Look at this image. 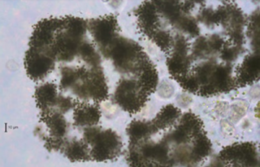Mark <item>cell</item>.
<instances>
[{
	"label": "cell",
	"mask_w": 260,
	"mask_h": 167,
	"mask_svg": "<svg viewBox=\"0 0 260 167\" xmlns=\"http://www.w3.org/2000/svg\"><path fill=\"white\" fill-rule=\"evenodd\" d=\"M41 120L46 124L50 132V136L62 138L67 131V122L60 112L50 110L42 112Z\"/></svg>",
	"instance_id": "14"
},
{
	"label": "cell",
	"mask_w": 260,
	"mask_h": 167,
	"mask_svg": "<svg viewBox=\"0 0 260 167\" xmlns=\"http://www.w3.org/2000/svg\"><path fill=\"white\" fill-rule=\"evenodd\" d=\"M78 53L80 54L81 57L87 63L96 67L101 62V58L98 53L95 52V48L92 44L89 43H83L81 44Z\"/></svg>",
	"instance_id": "25"
},
{
	"label": "cell",
	"mask_w": 260,
	"mask_h": 167,
	"mask_svg": "<svg viewBox=\"0 0 260 167\" xmlns=\"http://www.w3.org/2000/svg\"><path fill=\"white\" fill-rule=\"evenodd\" d=\"M168 68L169 73L175 78L186 76V72L189 69L190 62L186 55L175 52L168 58Z\"/></svg>",
	"instance_id": "19"
},
{
	"label": "cell",
	"mask_w": 260,
	"mask_h": 167,
	"mask_svg": "<svg viewBox=\"0 0 260 167\" xmlns=\"http://www.w3.org/2000/svg\"><path fill=\"white\" fill-rule=\"evenodd\" d=\"M81 45V39H77L67 32L56 34L49 53L54 58L69 62L74 58Z\"/></svg>",
	"instance_id": "7"
},
{
	"label": "cell",
	"mask_w": 260,
	"mask_h": 167,
	"mask_svg": "<svg viewBox=\"0 0 260 167\" xmlns=\"http://www.w3.org/2000/svg\"><path fill=\"white\" fill-rule=\"evenodd\" d=\"M89 29L95 42L106 48L115 39L117 20L115 16H105L104 18L89 21Z\"/></svg>",
	"instance_id": "8"
},
{
	"label": "cell",
	"mask_w": 260,
	"mask_h": 167,
	"mask_svg": "<svg viewBox=\"0 0 260 167\" xmlns=\"http://www.w3.org/2000/svg\"><path fill=\"white\" fill-rule=\"evenodd\" d=\"M168 153L169 147L165 142L160 144H147L143 146L141 153H139L142 161L146 160H153L157 162L168 161Z\"/></svg>",
	"instance_id": "16"
},
{
	"label": "cell",
	"mask_w": 260,
	"mask_h": 167,
	"mask_svg": "<svg viewBox=\"0 0 260 167\" xmlns=\"http://www.w3.org/2000/svg\"><path fill=\"white\" fill-rule=\"evenodd\" d=\"M223 40L217 35H214L211 38L209 42V46L214 50H219L221 49Z\"/></svg>",
	"instance_id": "33"
},
{
	"label": "cell",
	"mask_w": 260,
	"mask_h": 167,
	"mask_svg": "<svg viewBox=\"0 0 260 167\" xmlns=\"http://www.w3.org/2000/svg\"><path fill=\"white\" fill-rule=\"evenodd\" d=\"M152 38H153L154 43L163 51H167L171 48L173 39H172L171 36L169 32L164 31V30H159V31L154 33V35L152 36Z\"/></svg>",
	"instance_id": "27"
},
{
	"label": "cell",
	"mask_w": 260,
	"mask_h": 167,
	"mask_svg": "<svg viewBox=\"0 0 260 167\" xmlns=\"http://www.w3.org/2000/svg\"><path fill=\"white\" fill-rule=\"evenodd\" d=\"M180 109L175 108V106L169 104L160 110V113L153 120L152 125L156 131L159 129L167 128L175 123V120L180 116Z\"/></svg>",
	"instance_id": "17"
},
{
	"label": "cell",
	"mask_w": 260,
	"mask_h": 167,
	"mask_svg": "<svg viewBox=\"0 0 260 167\" xmlns=\"http://www.w3.org/2000/svg\"><path fill=\"white\" fill-rule=\"evenodd\" d=\"M62 18H45L39 21L34 27L32 35L30 37V48L49 51L56 38V31L62 28Z\"/></svg>",
	"instance_id": "6"
},
{
	"label": "cell",
	"mask_w": 260,
	"mask_h": 167,
	"mask_svg": "<svg viewBox=\"0 0 260 167\" xmlns=\"http://www.w3.org/2000/svg\"><path fill=\"white\" fill-rule=\"evenodd\" d=\"M201 122L199 118L196 117L192 113H187L183 115L180 120V125L175 132L169 135V141L175 143H185L189 141L192 136L198 135L201 131Z\"/></svg>",
	"instance_id": "9"
},
{
	"label": "cell",
	"mask_w": 260,
	"mask_h": 167,
	"mask_svg": "<svg viewBox=\"0 0 260 167\" xmlns=\"http://www.w3.org/2000/svg\"><path fill=\"white\" fill-rule=\"evenodd\" d=\"M210 46L207 43V39L201 37L197 41L195 42L194 45H193V53L196 56H201L203 53L207 52Z\"/></svg>",
	"instance_id": "30"
},
{
	"label": "cell",
	"mask_w": 260,
	"mask_h": 167,
	"mask_svg": "<svg viewBox=\"0 0 260 167\" xmlns=\"http://www.w3.org/2000/svg\"><path fill=\"white\" fill-rule=\"evenodd\" d=\"M178 82H180L181 87L191 93H196L200 89V84L193 76H183L177 78Z\"/></svg>",
	"instance_id": "29"
},
{
	"label": "cell",
	"mask_w": 260,
	"mask_h": 167,
	"mask_svg": "<svg viewBox=\"0 0 260 167\" xmlns=\"http://www.w3.org/2000/svg\"><path fill=\"white\" fill-rule=\"evenodd\" d=\"M148 94L139 82L132 80H121L115 94V99L121 109L130 114H136L145 104Z\"/></svg>",
	"instance_id": "3"
},
{
	"label": "cell",
	"mask_w": 260,
	"mask_h": 167,
	"mask_svg": "<svg viewBox=\"0 0 260 167\" xmlns=\"http://www.w3.org/2000/svg\"><path fill=\"white\" fill-rule=\"evenodd\" d=\"M65 155L71 161H87L89 159L87 146L82 141H72L65 147Z\"/></svg>",
	"instance_id": "21"
},
{
	"label": "cell",
	"mask_w": 260,
	"mask_h": 167,
	"mask_svg": "<svg viewBox=\"0 0 260 167\" xmlns=\"http://www.w3.org/2000/svg\"><path fill=\"white\" fill-rule=\"evenodd\" d=\"M137 17L140 27L146 34L153 36L156 32L155 29L159 24V18L156 6H154V2H145L142 4L137 9Z\"/></svg>",
	"instance_id": "10"
},
{
	"label": "cell",
	"mask_w": 260,
	"mask_h": 167,
	"mask_svg": "<svg viewBox=\"0 0 260 167\" xmlns=\"http://www.w3.org/2000/svg\"><path fill=\"white\" fill-rule=\"evenodd\" d=\"M57 98L56 86L53 83H45L36 88V103L42 112L50 110V108L56 106Z\"/></svg>",
	"instance_id": "13"
},
{
	"label": "cell",
	"mask_w": 260,
	"mask_h": 167,
	"mask_svg": "<svg viewBox=\"0 0 260 167\" xmlns=\"http://www.w3.org/2000/svg\"><path fill=\"white\" fill-rule=\"evenodd\" d=\"M100 118L101 112L98 106L79 104L74 112L75 124L78 126H95Z\"/></svg>",
	"instance_id": "12"
},
{
	"label": "cell",
	"mask_w": 260,
	"mask_h": 167,
	"mask_svg": "<svg viewBox=\"0 0 260 167\" xmlns=\"http://www.w3.org/2000/svg\"><path fill=\"white\" fill-rule=\"evenodd\" d=\"M81 69L74 70L71 68L64 67L61 70L62 78L60 81V87L62 89H66L75 83L80 78Z\"/></svg>",
	"instance_id": "26"
},
{
	"label": "cell",
	"mask_w": 260,
	"mask_h": 167,
	"mask_svg": "<svg viewBox=\"0 0 260 167\" xmlns=\"http://www.w3.org/2000/svg\"><path fill=\"white\" fill-rule=\"evenodd\" d=\"M127 135L129 136L131 145L147 138L151 133L157 132L152 123H146L141 120H135L127 129Z\"/></svg>",
	"instance_id": "18"
},
{
	"label": "cell",
	"mask_w": 260,
	"mask_h": 167,
	"mask_svg": "<svg viewBox=\"0 0 260 167\" xmlns=\"http://www.w3.org/2000/svg\"><path fill=\"white\" fill-rule=\"evenodd\" d=\"M62 28L65 29V32L82 40V38L86 32L87 24L82 18L65 17L62 18Z\"/></svg>",
	"instance_id": "22"
},
{
	"label": "cell",
	"mask_w": 260,
	"mask_h": 167,
	"mask_svg": "<svg viewBox=\"0 0 260 167\" xmlns=\"http://www.w3.org/2000/svg\"><path fill=\"white\" fill-rule=\"evenodd\" d=\"M141 71L139 84L146 93L150 94L156 88L158 83V73L156 69L148 59L144 61L139 69Z\"/></svg>",
	"instance_id": "15"
},
{
	"label": "cell",
	"mask_w": 260,
	"mask_h": 167,
	"mask_svg": "<svg viewBox=\"0 0 260 167\" xmlns=\"http://www.w3.org/2000/svg\"><path fill=\"white\" fill-rule=\"evenodd\" d=\"M89 145L92 146V158L98 162L117 158L122 147L121 139L112 130H100Z\"/></svg>",
	"instance_id": "4"
},
{
	"label": "cell",
	"mask_w": 260,
	"mask_h": 167,
	"mask_svg": "<svg viewBox=\"0 0 260 167\" xmlns=\"http://www.w3.org/2000/svg\"><path fill=\"white\" fill-rule=\"evenodd\" d=\"M237 54H238V51H237L236 49H234V48L225 49L222 51L221 57L223 60H225L226 62H231V61L235 59Z\"/></svg>",
	"instance_id": "32"
},
{
	"label": "cell",
	"mask_w": 260,
	"mask_h": 167,
	"mask_svg": "<svg viewBox=\"0 0 260 167\" xmlns=\"http://www.w3.org/2000/svg\"><path fill=\"white\" fill-rule=\"evenodd\" d=\"M157 11H160L171 23H177L180 19V4L176 1H158L154 2Z\"/></svg>",
	"instance_id": "23"
},
{
	"label": "cell",
	"mask_w": 260,
	"mask_h": 167,
	"mask_svg": "<svg viewBox=\"0 0 260 167\" xmlns=\"http://www.w3.org/2000/svg\"><path fill=\"white\" fill-rule=\"evenodd\" d=\"M224 159H237L236 161L245 162V164H254L256 161V150L251 144H241L225 148L221 154Z\"/></svg>",
	"instance_id": "11"
},
{
	"label": "cell",
	"mask_w": 260,
	"mask_h": 167,
	"mask_svg": "<svg viewBox=\"0 0 260 167\" xmlns=\"http://www.w3.org/2000/svg\"><path fill=\"white\" fill-rule=\"evenodd\" d=\"M49 51L30 48L24 58L27 75L33 81H40L47 77L55 68V60Z\"/></svg>",
	"instance_id": "5"
},
{
	"label": "cell",
	"mask_w": 260,
	"mask_h": 167,
	"mask_svg": "<svg viewBox=\"0 0 260 167\" xmlns=\"http://www.w3.org/2000/svg\"><path fill=\"white\" fill-rule=\"evenodd\" d=\"M211 142L205 135H197L194 142V147L192 148V158L195 161H199L206 158L211 151Z\"/></svg>",
	"instance_id": "24"
},
{
	"label": "cell",
	"mask_w": 260,
	"mask_h": 167,
	"mask_svg": "<svg viewBox=\"0 0 260 167\" xmlns=\"http://www.w3.org/2000/svg\"><path fill=\"white\" fill-rule=\"evenodd\" d=\"M56 106L58 108L60 113H66L73 107V101L70 97L60 96L57 98Z\"/></svg>",
	"instance_id": "31"
},
{
	"label": "cell",
	"mask_w": 260,
	"mask_h": 167,
	"mask_svg": "<svg viewBox=\"0 0 260 167\" xmlns=\"http://www.w3.org/2000/svg\"><path fill=\"white\" fill-rule=\"evenodd\" d=\"M177 24H179L180 29H183L185 32L192 37H196L200 34L198 24L192 18H180V19L177 21Z\"/></svg>",
	"instance_id": "28"
},
{
	"label": "cell",
	"mask_w": 260,
	"mask_h": 167,
	"mask_svg": "<svg viewBox=\"0 0 260 167\" xmlns=\"http://www.w3.org/2000/svg\"><path fill=\"white\" fill-rule=\"evenodd\" d=\"M259 72V57L257 56H249L245 59L240 71V82L249 83L258 77Z\"/></svg>",
	"instance_id": "20"
},
{
	"label": "cell",
	"mask_w": 260,
	"mask_h": 167,
	"mask_svg": "<svg viewBox=\"0 0 260 167\" xmlns=\"http://www.w3.org/2000/svg\"><path fill=\"white\" fill-rule=\"evenodd\" d=\"M79 80L73 85L74 94L83 99H93L101 102L108 98V86L104 73L100 68L95 67L91 71L81 69Z\"/></svg>",
	"instance_id": "2"
},
{
	"label": "cell",
	"mask_w": 260,
	"mask_h": 167,
	"mask_svg": "<svg viewBox=\"0 0 260 167\" xmlns=\"http://www.w3.org/2000/svg\"><path fill=\"white\" fill-rule=\"evenodd\" d=\"M104 56L111 57L119 71L139 70L144 62L145 54L139 44L128 39L115 38L112 43L104 49Z\"/></svg>",
	"instance_id": "1"
}]
</instances>
